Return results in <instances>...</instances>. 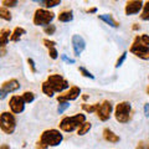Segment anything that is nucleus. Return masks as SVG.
<instances>
[{
  "label": "nucleus",
  "mask_w": 149,
  "mask_h": 149,
  "mask_svg": "<svg viewBox=\"0 0 149 149\" xmlns=\"http://www.w3.org/2000/svg\"><path fill=\"white\" fill-rule=\"evenodd\" d=\"M42 44L47 50L51 47H56V41L50 40V39H42Z\"/></svg>",
  "instance_id": "c756f323"
},
{
  "label": "nucleus",
  "mask_w": 149,
  "mask_h": 149,
  "mask_svg": "<svg viewBox=\"0 0 149 149\" xmlns=\"http://www.w3.org/2000/svg\"><path fill=\"white\" fill-rule=\"evenodd\" d=\"M87 120L85 113H76L74 116H66L58 123V128L61 132L71 133L81 127V125Z\"/></svg>",
  "instance_id": "20e7f679"
},
{
  "label": "nucleus",
  "mask_w": 149,
  "mask_h": 149,
  "mask_svg": "<svg viewBox=\"0 0 149 149\" xmlns=\"http://www.w3.org/2000/svg\"><path fill=\"white\" fill-rule=\"evenodd\" d=\"M55 19V13L50 11L45 8H39L36 9L34 13V16H32V22H34L35 26H49L51 25V22L54 21Z\"/></svg>",
  "instance_id": "423d86ee"
},
{
  "label": "nucleus",
  "mask_w": 149,
  "mask_h": 149,
  "mask_svg": "<svg viewBox=\"0 0 149 149\" xmlns=\"http://www.w3.org/2000/svg\"><path fill=\"white\" fill-rule=\"evenodd\" d=\"M0 17L5 21H11V19H13L10 10L6 8H4V6H0Z\"/></svg>",
  "instance_id": "4be33fe9"
},
{
  "label": "nucleus",
  "mask_w": 149,
  "mask_h": 149,
  "mask_svg": "<svg viewBox=\"0 0 149 149\" xmlns=\"http://www.w3.org/2000/svg\"><path fill=\"white\" fill-rule=\"evenodd\" d=\"M20 82H19L16 78H10L5 82L1 83V87H0V100H4L9 93L16 92L17 90H20Z\"/></svg>",
  "instance_id": "6e6552de"
},
{
  "label": "nucleus",
  "mask_w": 149,
  "mask_h": 149,
  "mask_svg": "<svg viewBox=\"0 0 149 149\" xmlns=\"http://www.w3.org/2000/svg\"><path fill=\"white\" fill-rule=\"evenodd\" d=\"M11 34H13V31H10V29H6V27L0 30V49L6 47L8 42L11 39Z\"/></svg>",
  "instance_id": "2eb2a0df"
},
{
  "label": "nucleus",
  "mask_w": 149,
  "mask_h": 149,
  "mask_svg": "<svg viewBox=\"0 0 149 149\" xmlns=\"http://www.w3.org/2000/svg\"><path fill=\"white\" fill-rule=\"evenodd\" d=\"M49 56H50V58H52V60H57L58 58V51L56 47H51L49 49Z\"/></svg>",
  "instance_id": "7c9ffc66"
},
{
  "label": "nucleus",
  "mask_w": 149,
  "mask_h": 149,
  "mask_svg": "<svg viewBox=\"0 0 149 149\" xmlns=\"http://www.w3.org/2000/svg\"><path fill=\"white\" fill-rule=\"evenodd\" d=\"M71 44H72V50H73V55L76 57H80L82 52L86 50V41L81 35L74 34L71 37Z\"/></svg>",
  "instance_id": "ddd939ff"
},
{
  "label": "nucleus",
  "mask_w": 149,
  "mask_h": 149,
  "mask_svg": "<svg viewBox=\"0 0 149 149\" xmlns=\"http://www.w3.org/2000/svg\"><path fill=\"white\" fill-rule=\"evenodd\" d=\"M27 63H29V67H30V70H31V72H32V73H36V72H37V68H36V65H35L34 58L29 57V58H27Z\"/></svg>",
  "instance_id": "2f4dec72"
},
{
  "label": "nucleus",
  "mask_w": 149,
  "mask_h": 149,
  "mask_svg": "<svg viewBox=\"0 0 149 149\" xmlns=\"http://www.w3.org/2000/svg\"><path fill=\"white\" fill-rule=\"evenodd\" d=\"M148 80H149V77H148Z\"/></svg>",
  "instance_id": "79ce46f5"
},
{
  "label": "nucleus",
  "mask_w": 149,
  "mask_h": 149,
  "mask_svg": "<svg viewBox=\"0 0 149 149\" xmlns=\"http://www.w3.org/2000/svg\"><path fill=\"white\" fill-rule=\"evenodd\" d=\"M114 118L117 122L125 124L132 119V103L128 101H122L114 107Z\"/></svg>",
  "instance_id": "39448f33"
},
{
  "label": "nucleus",
  "mask_w": 149,
  "mask_h": 149,
  "mask_svg": "<svg viewBox=\"0 0 149 149\" xmlns=\"http://www.w3.org/2000/svg\"><path fill=\"white\" fill-rule=\"evenodd\" d=\"M102 137H103V139L106 142L112 143V144H116V143L120 142V137L118 136V134H116L111 128H104L103 132H102Z\"/></svg>",
  "instance_id": "4468645a"
},
{
  "label": "nucleus",
  "mask_w": 149,
  "mask_h": 149,
  "mask_svg": "<svg viewBox=\"0 0 149 149\" xmlns=\"http://www.w3.org/2000/svg\"><path fill=\"white\" fill-rule=\"evenodd\" d=\"M87 13H90V14H93V13H96L97 11V8H92V9H88V10H86Z\"/></svg>",
  "instance_id": "4c0bfd02"
},
{
  "label": "nucleus",
  "mask_w": 149,
  "mask_h": 149,
  "mask_svg": "<svg viewBox=\"0 0 149 149\" xmlns=\"http://www.w3.org/2000/svg\"><path fill=\"white\" fill-rule=\"evenodd\" d=\"M61 60H62V61L63 62H66V63H71V65H73L74 62H76V60H74V58H70V57H67V55H65V54H62L61 55Z\"/></svg>",
  "instance_id": "473e14b6"
},
{
  "label": "nucleus",
  "mask_w": 149,
  "mask_h": 149,
  "mask_svg": "<svg viewBox=\"0 0 149 149\" xmlns=\"http://www.w3.org/2000/svg\"><path fill=\"white\" fill-rule=\"evenodd\" d=\"M0 149H11V148H10V146H8V144L4 143V144H1V147H0Z\"/></svg>",
  "instance_id": "e433bc0d"
},
{
  "label": "nucleus",
  "mask_w": 149,
  "mask_h": 149,
  "mask_svg": "<svg viewBox=\"0 0 149 149\" xmlns=\"http://www.w3.org/2000/svg\"><path fill=\"white\" fill-rule=\"evenodd\" d=\"M146 91H147V95H148V96H149V86H148V87H147V90H146Z\"/></svg>",
  "instance_id": "a19ab883"
},
{
  "label": "nucleus",
  "mask_w": 149,
  "mask_h": 149,
  "mask_svg": "<svg viewBox=\"0 0 149 149\" xmlns=\"http://www.w3.org/2000/svg\"><path fill=\"white\" fill-rule=\"evenodd\" d=\"M0 129L5 134L10 136L16 129V118L13 112H3L0 114Z\"/></svg>",
  "instance_id": "0eeeda50"
},
{
  "label": "nucleus",
  "mask_w": 149,
  "mask_h": 149,
  "mask_svg": "<svg viewBox=\"0 0 149 149\" xmlns=\"http://www.w3.org/2000/svg\"><path fill=\"white\" fill-rule=\"evenodd\" d=\"M101 103L100 102H97V103H93V104H87V103H82L81 107L82 109L86 112V113H97V111H98Z\"/></svg>",
  "instance_id": "6ab92c4d"
},
{
  "label": "nucleus",
  "mask_w": 149,
  "mask_h": 149,
  "mask_svg": "<svg viewBox=\"0 0 149 149\" xmlns=\"http://www.w3.org/2000/svg\"><path fill=\"white\" fill-rule=\"evenodd\" d=\"M80 96H81V88L77 86H72L68 88V91L60 93L56 97V100H57L58 103H63V102H72L74 100H77Z\"/></svg>",
  "instance_id": "9d476101"
},
{
  "label": "nucleus",
  "mask_w": 149,
  "mask_h": 149,
  "mask_svg": "<svg viewBox=\"0 0 149 149\" xmlns=\"http://www.w3.org/2000/svg\"><path fill=\"white\" fill-rule=\"evenodd\" d=\"M68 88L70 82L58 73L49 74L46 81H44L41 85V91L47 97H54L55 93H63V91L68 90Z\"/></svg>",
  "instance_id": "f257e3e1"
},
{
  "label": "nucleus",
  "mask_w": 149,
  "mask_h": 149,
  "mask_svg": "<svg viewBox=\"0 0 149 149\" xmlns=\"http://www.w3.org/2000/svg\"><path fill=\"white\" fill-rule=\"evenodd\" d=\"M44 32L46 35H54L55 32H56V25H54V24H51V25H49V26H46V27H44Z\"/></svg>",
  "instance_id": "c85d7f7f"
},
{
  "label": "nucleus",
  "mask_w": 149,
  "mask_h": 149,
  "mask_svg": "<svg viewBox=\"0 0 149 149\" xmlns=\"http://www.w3.org/2000/svg\"><path fill=\"white\" fill-rule=\"evenodd\" d=\"M40 4V5H42L45 6V9H49L50 8H55V6H57V5H61V0H41V1H37Z\"/></svg>",
  "instance_id": "aec40b11"
},
{
  "label": "nucleus",
  "mask_w": 149,
  "mask_h": 149,
  "mask_svg": "<svg viewBox=\"0 0 149 149\" xmlns=\"http://www.w3.org/2000/svg\"><path fill=\"white\" fill-rule=\"evenodd\" d=\"M91 128H92V123L88 122V120H86V122L77 129V134L78 136H85V134H87L88 132H90Z\"/></svg>",
  "instance_id": "412c9836"
},
{
  "label": "nucleus",
  "mask_w": 149,
  "mask_h": 149,
  "mask_svg": "<svg viewBox=\"0 0 149 149\" xmlns=\"http://www.w3.org/2000/svg\"><path fill=\"white\" fill-rule=\"evenodd\" d=\"M25 101L22 98V96H17L14 95L10 97V101H9V108L10 112H13L14 114H20L25 111Z\"/></svg>",
  "instance_id": "9b49d317"
},
{
  "label": "nucleus",
  "mask_w": 149,
  "mask_h": 149,
  "mask_svg": "<svg viewBox=\"0 0 149 149\" xmlns=\"http://www.w3.org/2000/svg\"><path fill=\"white\" fill-rule=\"evenodd\" d=\"M98 19L101 21H103L104 24L109 25L111 27H114V29L119 27V22L113 17L112 14H101V15H98Z\"/></svg>",
  "instance_id": "dca6fc26"
},
{
  "label": "nucleus",
  "mask_w": 149,
  "mask_h": 149,
  "mask_svg": "<svg viewBox=\"0 0 149 149\" xmlns=\"http://www.w3.org/2000/svg\"><path fill=\"white\" fill-rule=\"evenodd\" d=\"M26 34V30L24 29V27L21 26H16L15 29L13 30V34H11V39L10 41H13V42H17V41H20V39L22 36H24Z\"/></svg>",
  "instance_id": "a211bd4d"
},
{
  "label": "nucleus",
  "mask_w": 149,
  "mask_h": 149,
  "mask_svg": "<svg viewBox=\"0 0 149 149\" xmlns=\"http://www.w3.org/2000/svg\"><path fill=\"white\" fill-rule=\"evenodd\" d=\"M63 141V134L60 129H46L40 134L39 141L35 144V149H47L49 147H57Z\"/></svg>",
  "instance_id": "f03ea898"
},
{
  "label": "nucleus",
  "mask_w": 149,
  "mask_h": 149,
  "mask_svg": "<svg viewBox=\"0 0 149 149\" xmlns=\"http://www.w3.org/2000/svg\"><path fill=\"white\" fill-rule=\"evenodd\" d=\"M127 54H128L127 51H124V52H122V55H120L119 57H118L117 62H116V65H114V67H116V68H119V67L123 65V62L125 61V58H127Z\"/></svg>",
  "instance_id": "cd10ccee"
},
{
  "label": "nucleus",
  "mask_w": 149,
  "mask_h": 149,
  "mask_svg": "<svg viewBox=\"0 0 149 149\" xmlns=\"http://www.w3.org/2000/svg\"><path fill=\"white\" fill-rule=\"evenodd\" d=\"M144 6V3L142 0H129L125 3L124 6V14L127 16H132V15H137V14L142 13Z\"/></svg>",
  "instance_id": "f8f14e48"
},
{
  "label": "nucleus",
  "mask_w": 149,
  "mask_h": 149,
  "mask_svg": "<svg viewBox=\"0 0 149 149\" xmlns=\"http://www.w3.org/2000/svg\"><path fill=\"white\" fill-rule=\"evenodd\" d=\"M78 71H80V73L82 74L83 77H86V78H90V80H95V74H92L86 68V67H83V66H81V67H78Z\"/></svg>",
  "instance_id": "393cba45"
},
{
  "label": "nucleus",
  "mask_w": 149,
  "mask_h": 149,
  "mask_svg": "<svg viewBox=\"0 0 149 149\" xmlns=\"http://www.w3.org/2000/svg\"><path fill=\"white\" fill-rule=\"evenodd\" d=\"M82 100H83V101H87V100H88V96H87V95H83V96H82Z\"/></svg>",
  "instance_id": "ea45409f"
},
{
  "label": "nucleus",
  "mask_w": 149,
  "mask_h": 149,
  "mask_svg": "<svg viewBox=\"0 0 149 149\" xmlns=\"http://www.w3.org/2000/svg\"><path fill=\"white\" fill-rule=\"evenodd\" d=\"M114 111L113 108V103H112L111 101L108 100H104L103 102H101V106H100V108L98 111H97V118H98L101 122H107L109 118H111V116H112V112Z\"/></svg>",
  "instance_id": "1a4fd4ad"
},
{
  "label": "nucleus",
  "mask_w": 149,
  "mask_h": 149,
  "mask_svg": "<svg viewBox=\"0 0 149 149\" xmlns=\"http://www.w3.org/2000/svg\"><path fill=\"white\" fill-rule=\"evenodd\" d=\"M129 52L133 54L136 57L148 61L149 60V35L142 34L134 37L132 46L129 47Z\"/></svg>",
  "instance_id": "7ed1b4c3"
},
{
  "label": "nucleus",
  "mask_w": 149,
  "mask_h": 149,
  "mask_svg": "<svg viewBox=\"0 0 149 149\" xmlns=\"http://www.w3.org/2000/svg\"><path fill=\"white\" fill-rule=\"evenodd\" d=\"M136 149H149V143L144 142V141H141V142H138V144H137Z\"/></svg>",
  "instance_id": "72a5a7b5"
},
{
  "label": "nucleus",
  "mask_w": 149,
  "mask_h": 149,
  "mask_svg": "<svg viewBox=\"0 0 149 149\" xmlns=\"http://www.w3.org/2000/svg\"><path fill=\"white\" fill-rule=\"evenodd\" d=\"M5 54H6V50L5 49H1V56H5Z\"/></svg>",
  "instance_id": "58836bf2"
},
{
  "label": "nucleus",
  "mask_w": 149,
  "mask_h": 149,
  "mask_svg": "<svg viewBox=\"0 0 149 149\" xmlns=\"http://www.w3.org/2000/svg\"><path fill=\"white\" fill-rule=\"evenodd\" d=\"M139 29H141V26H139L138 24H133V26H132V30L137 31V30H139Z\"/></svg>",
  "instance_id": "c9c22d12"
},
{
  "label": "nucleus",
  "mask_w": 149,
  "mask_h": 149,
  "mask_svg": "<svg viewBox=\"0 0 149 149\" xmlns=\"http://www.w3.org/2000/svg\"><path fill=\"white\" fill-rule=\"evenodd\" d=\"M57 20L60 22H71L73 20V11L72 10H62L57 15Z\"/></svg>",
  "instance_id": "f3484780"
},
{
  "label": "nucleus",
  "mask_w": 149,
  "mask_h": 149,
  "mask_svg": "<svg viewBox=\"0 0 149 149\" xmlns=\"http://www.w3.org/2000/svg\"><path fill=\"white\" fill-rule=\"evenodd\" d=\"M70 102H63V103H58V106H57V113L58 114H62V113H65L68 108H70Z\"/></svg>",
  "instance_id": "bb28decb"
},
{
  "label": "nucleus",
  "mask_w": 149,
  "mask_h": 149,
  "mask_svg": "<svg viewBox=\"0 0 149 149\" xmlns=\"http://www.w3.org/2000/svg\"><path fill=\"white\" fill-rule=\"evenodd\" d=\"M143 111H144V116H146V117H149V103L144 104Z\"/></svg>",
  "instance_id": "f704fd0d"
},
{
  "label": "nucleus",
  "mask_w": 149,
  "mask_h": 149,
  "mask_svg": "<svg viewBox=\"0 0 149 149\" xmlns=\"http://www.w3.org/2000/svg\"><path fill=\"white\" fill-rule=\"evenodd\" d=\"M139 16H141V19L143 21H149V0L144 3L143 10L141 14H139Z\"/></svg>",
  "instance_id": "5701e85b"
},
{
  "label": "nucleus",
  "mask_w": 149,
  "mask_h": 149,
  "mask_svg": "<svg viewBox=\"0 0 149 149\" xmlns=\"http://www.w3.org/2000/svg\"><path fill=\"white\" fill-rule=\"evenodd\" d=\"M17 4H19V1H17V0H1V6L6 8V9L16 6Z\"/></svg>",
  "instance_id": "a878e982"
},
{
  "label": "nucleus",
  "mask_w": 149,
  "mask_h": 149,
  "mask_svg": "<svg viewBox=\"0 0 149 149\" xmlns=\"http://www.w3.org/2000/svg\"><path fill=\"white\" fill-rule=\"evenodd\" d=\"M21 96H22V98H24L25 103H32V102L35 101V93L32 91H25Z\"/></svg>",
  "instance_id": "b1692460"
}]
</instances>
